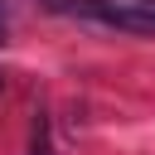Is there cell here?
I'll return each instance as SVG.
<instances>
[{"label": "cell", "instance_id": "2", "mask_svg": "<svg viewBox=\"0 0 155 155\" xmlns=\"http://www.w3.org/2000/svg\"><path fill=\"white\" fill-rule=\"evenodd\" d=\"M34 155H48V121H44V111L34 121Z\"/></svg>", "mask_w": 155, "mask_h": 155}, {"label": "cell", "instance_id": "1", "mask_svg": "<svg viewBox=\"0 0 155 155\" xmlns=\"http://www.w3.org/2000/svg\"><path fill=\"white\" fill-rule=\"evenodd\" d=\"M48 10L121 34H155V0H48Z\"/></svg>", "mask_w": 155, "mask_h": 155}, {"label": "cell", "instance_id": "3", "mask_svg": "<svg viewBox=\"0 0 155 155\" xmlns=\"http://www.w3.org/2000/svg\"><path fill=\"white\" fill-rule=\"evenodd\" d=\"M0 34H5V5H0Z\"/></svg>", "mask_w": 155, "mask_h": 155}]
</instances>
